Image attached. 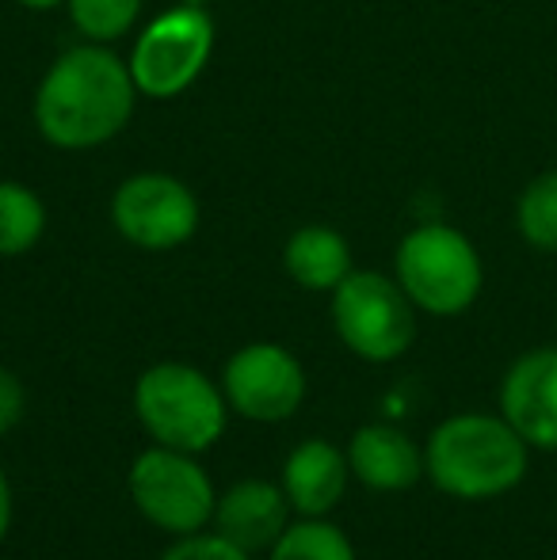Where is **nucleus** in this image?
<instances>
[{"mask_svg":"<svg viewBox=\"0 0 557 560\" xmlns=\"http://www.w3.org/2000/svg\"><path fill=\"white\" fill-rule=\"evenodd\" d=\"M417 305L382 271H351L333 290V328L363 362H397L417 343Z\"/></svg>","mask_w":557,"mask_h":560,"instance_id":"39448f33","label":"nucleus"},{"mask_svg":"<svg viewBox=\"0 0 557 560\" xmlns=\"http://www.w3.org/2000/svg\"><path fill=\"white\" fill-rule=\"evenodd\" d=\"M46 229V207L31 187L0 184V256H23Z\"/></svg>","mask_w":557,"mask_h":560,"instance_id":"f3484780","label":"nucleus"},{"mask_svg":"<svg viewBox=\"0 0 557 560\" xmlns=\"http://www.w3.org/2000/svg\"><path fill=\"white\" fill-rule=\"evenodd\" d=\"M161 560H253V553L241 546H233L230 538H222V534H187V538H176L169 549H164Z\"/></svg>","mask_w":557,"mask_h":560,"instance_id":"6ab92c4d","label":"nucleus"},{"mask_svg":"<svg viewBox=\"0 0 557 560\" xmlns=\"http://www.w3.org/2000/svg\"><path fill=\"white\" fill-rule=\"evenodd\" d=\"M531 465V446L489 412H459L423 443V477L454 500H497L520 488Z\"/></svg>","mask_w":557,"mask_h":560,"instance_id":"f03ea898","label":"nucleus"},{"mask_svg":"<svg viewBox=\"0 0 557 560\" xmlns=\"http://www.w3.org/2000/svg\"><path fill=\"white\" fill-rule=\"evenodd\" d=\"M112 222L130 244L146 252H169L192 241L199 229V202L192 187L164 172L130 176L112 199Z\"/></svg>","mask_w":557,"mask_h":560,"instance_id":"6e6552de","label":"nucleus"},{"mask_svg":"<svg viewBox=\"0 0 557 560\" xmlns=\"http://www.w3.org/2000/svg\"><path fill=\"white\" fill-rule=\"evenodd\" d=\"M8 526H12V485H8V472L0 465V541L8 538Z\"/></svg>","mask_w":557,"mask_h":560,"instance_id":"412c9836","label":"nucleus"},{"mask_svg":"<svg viewBox=\"0 0 557 560\" xmlns=\"http://www.w3.org/2000/svg\"><path fill=\"white\" fill-rule=\"evenodd\" d=\"M500 416L531 450H557V347L523 351L500 382Z\"/></svg>","mask_w":557,"mask_h":560,"instance_id":"9d476101","label":"nucleus"},{"mask_svg":"<svg viewBox=\"0 0 557 560\" xmlns=\"http://www.w3.org/2000/svg\"><path fill=\"white\" fill-rule=\"evenodd\" d=\"M344 454L351 477L374 492H409L423 477V446L394 423H363Z\"/></svg>","mask_w":557,"mask_h":560,"instance_id":"f8f14e48","label":"nucleus"},{"mask_svg":"<svg viewBox=\"0 0 557 560\" xmlns=\"http://www.w3.org/2000/svg\"><path fill=\"white\" fill-rule=\"evenodd\" d=\"M222 393L237 416L253 423H282L305 400V370L287 347L248 343L230 354Z\"/></svg>","mask_w":557,"mask_h":560,"instance_id":"1a4fd4ad","label":"nucleus"},{"mask_svg":"<svg viewBox=\"0 0 557 560\" xmlns=\"http://www.w3.org/2000/svg\"><path fill=\"white\" fill-rule=\"evenodd\" d=\"M23 408H27V389L8 366H0V439L23 420Z\"/></svg>","mask_w":557,"mask_h":560,"instance_id":"aec40b11","label":"nucleus"},{"mask_svg":"<svg viewBox=\"0 0 557 560\" xmlns=\"http://www.w3.org/2000/svg\"><path fill=\"white\" fill-rule=\"evenodd\" d=\"M290 500L282 492V485L271 480L248 477L237 480L233 488H225V495H218L214 508V530L222 538H230L233 546L248 549V553H260L279 541V534L287 530Z\"/></svg>","mask_w":557,"mask_h":560,"instance_id":"9b49d317","label":"nucleus"},{"mask_svg":"<svg viewBox=\"0 0 557 560\" xmlns=\"http://www.w3.org/2000/svg\"><path fill=\"white\" fill-rule=\"evenodd\" d=\"M515 233L523 244L546 256H557V168L527 179L515 199Z\"/></svg>","mask_w":557,"mask_h":560,"instance_id":"2eb2a0df","label":"nucleus"},{"mask_svg":"<svg viewBox=\"0 0 557 560\" xmlns=\"http://www.w3.org/2000/svg\"><path fill=\"white\" fill-rule=\"evenodd\" d=\"M135 96L138 84L119 54L104 46H77L61 54L38 84V133L58 149L104 145L130 122Z\"/></svg>","mask_w":557,"mask_h":560,"instance_id":"f257e3e1","label":"nucleus"},{"mask_svg":"<svg viewBox=\"0 0 557 560\" xmlns=\"http://www.w3.org/2000/svg\"><path fill=\"white\" fill-rule=\"evenodd\" d=\"M351 465L340 446L328 439H305L282 462V492L290 500V511L302 518H328L333 508L344 500Z\"/></svg>","mask_w":557,"mask_h":560,"instance_id":"ddd939ff","label":"nucleus"},{"mask_svg":"<svg viewBox=\"0 0 557 560\" xmlns=\"http://www.w3.org/2000/svg\"><path fill=\"white\" fill-rule=\"evenodd\" d=\"M135 416L156 446L202 454L225 435L230 400L202 370L156 362L135 382Z\"/></svg>","mask_w":557,"mask_h":560,"instance_id":"7ed1b4c3","label":"nucleus"},{"mask_svg":"<svg viewBox=\"0 0 557 560\" xmlns=\"http://www.w3.org/2000/svg\"><path fill=\"white\" fill-rule=\"evenodd\" d=\"M271 560H359L351 538L328 518H298L268 549Z\"/></svg>","mask_w":557,"mask_h":560,"instance_id":"dca6fc26","label":"nucleus"},{"mask_svg":"<svg viewBox=\"0 0 557 560\" xmlns=\"http://www.w3.org/2000/svg\"><path fill=\"white\" fill-rule=\"evenodd\" d=\"M141 12V0H69L77 31L89 35L92 43H115L135 27Z\"/></svg>","mask_w":557,"mask_h":560,"instance_id":"a211bd4d","label":"nucleus"},{"mask_svg":"<svg viewBox=\"0 0 557 560\" xmlns=\"http://www.w3.org/2000/svg\"><path fill=\"white\" fill-rule=\"evenodd\" d=\"M287 275L305 290H328L333 294L356 267H351V248L336 229L328 225H305L282 248Z\"/></svg>","mask_w":557,"mask_h":560,"instance_id":"4468645a","label":"nucleus"},{"mask_svg":"<svg viewBox=\"0 0 557 560\" xmlns=\"http://www.w3.org/2000/svg\"><path fill=\"white\" fill-rule=\"evenodd\" d=\"M15 4H23V8H35V12H50V8H58L61 0H15Z\"/></svg>","mask_w":557,"mask_h":560,"instance_id":"4be33fe9","label":"nucleus"},{"mask_svg":"<svg viewBox=\"0 0 557 560\" xmlns=\"http://www.w3.org/2000/svg\"><path fill=\"white\" fill-rule=\"evenodd\" d=\"M394 279L428 317H459L481 298L485 264L462 229L423 222L402 236L394 256Z\"/></svg>","mask_w":557,"mask_h":560,"instance_id":"20e7f679","label":"nucleus"},{"mask_svg":"<svg viewBox=\"0 0 557 560\" xmlns=\"http://www.w3.org/2000/svg\"><path fill=\"white\" fill-rule=\"evenodd\" d=\"M210 50H214V20L199 4H179L141 31L130 54V77L146 96L172 100L192 89Z\"/></svg>","mask_w":557,"mask_h":560,"instance_id":"0eeeda50","label":"nucleus"},{"mask_svg":"<svg viewBox=\"0 0 557 560\" xmlns=\"http://www.w3.org/2000/svg\"><path fill=\"white\" fill-rule=\"evenodd\" d=\"M127 488L138 515L172 538H187L214 523L218 492L195 454L172 446L141 450L130 465Z\"/></svg>","mask_w":557,"mask_h":560,"instance_id":"423d86ee","label":"nucleus"}]
</instances>
